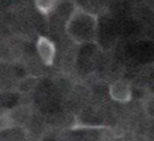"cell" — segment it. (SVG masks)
I'll return each mask as SVG.
<instances>
[{"mask_svg": "<svg viewBox=\"0 0 154 141\" xmlns=\"http://www.w3.org/2000/svg\"><path fill=\"white\" fill-rule=\"evenodd\" d=\"M35 84H36V80H34V78H29V82H28V78H25L24 80V83L23 84H20L19 87H20V90L22 92H30L34 87H35Z\"/></svg>", "mask_w": 154, "mask_h": 141, "instance_id": "5b68a950", "label": "cell"}, {"mask_svg": "<svg viewBox=\"0 0 154 141\" xmlns=\"http://www.w3.org/2000/svg\"><path fill=\"white\" fill-rule=\"evenodd\" d=\"M34 4H35L36 10L40 13L46 16V14L52 13L57 8L59 0H34Z\"/></svg>", "mask_w": 154, "mask_h": 141, "instance_id": "277c9868", "label": "cell"}, {"mask_svg": "<svg viewBox=\"0 0 154 141\" xmlns=\"http://www.w3.org/2000/svg\"><path fill=\"white\" fill-rule=\"evenodd\" d=\"M108 94L111 99L117 102H128L132 98V87L125 80H117L111 83Z\"/></svg>", "mask_w": 154, "mask_h": 141, "instance_id": "3957f363", "label": "cell"}, {"mask_svg": "<svg viewBox=\"0 0 154 141\" xmlns=\"http://www.w3.org/2000/svg\"><path fill=\"white\" fill-rule=\"evenodd\" d=\"M66 33L77 43L93 42L97 33V18L91 12L75 7L66 20Z\"/></svg>", "mask_w": 154, "mask_h": 141, "instance_id": "6da1fadb", "label": "cell"}, {"mask_svg": "<svg viewBox=\"0 0 154 141\" xmlns=\"http://www.w3.org/2000/svg\"><path fill=\"white\" fill-rule=\"evenodd\" d=\"M36 52L41 59V61L47 65L51 66L55 59V53H57V48L54 42L46 37V36H38L37 41H36Z\"/></svg>", "mask_w": 154, "mask_h": 141, "instance_id": "7a4b0ae2", "label": "cell"}]
</instances>
